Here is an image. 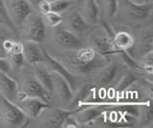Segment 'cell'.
<instances>
[{
	"instance_id": "603a6c76",
	"label": "cell",
	"mask_w": 153,
	"mask_h": 128,
	"mask_svg": "<svg viewBox=\"0 0 153 128\" xmlns=\"http://www.w3.org/2000/svg\"><path fill=\"white\" fill-rule=\"evenodd\" d=\"M138 80V77L134 73H126L123 75L122 79L120 80L117 85V92H123L126 88H128L130 85H132L134 82Z\"/></svg>"
},
{
	"instance_id": "ba28073f",
	"label": "cell",
	"mask_w": 153,
	"mask_h": 128,
	"mask_svg": "<svg viewBox=\"0 0 153 128\" xmlns=\"http://www.w3.org/2000/svg\"><path fill=\"white\" fill-rule=\"evenodd\" d=\"M123 5L126 9L127 16L132 21L143 22L149 19L152 13V3L138 5L134 4L128 0H123Z\"/></svg>"
},
{
	"instance_id": "8fae6325",
	"label": "cell",
	"mask_w": 153,
	"mask_h": 128,
	"mask_svg": "<svg viewBox=\"0 0 153 128\" xmlns=\"http://www.w3.org/2000/svg\"><path fill=\"white\" fill-rule=\"evenodd\" d=\"M55 40L59 45L69 50H76L82 46V42L71 31L56 26L55 32Z\"/></svg>"
},
{
	"instance_id": "74e56055",
	"label": "cell",
	"mask_w": 153,
	"mask_h": 128,
	"mask_svg": "<svg viewBox=\"0 0 153 128\" xmlns=\"http://www.w3.org/2000/svg\"><path fill=\"white\" fill-rule=\"evenodd\" d=\"M49 1H51V0H49Z\"/></svg>"
},
{
	"instance_id": "2e32d148",
	"label": "cell",
	"mask_w": 153,
	"mask_h": 128,
	"mask_svg": "<svg viewBox=\"0 0 153 128\" xmlns=\"http://www.w3.org/2000/svg\"><path fill=\"white\" fill-rule=\"evenodd\" d=\"M33 74L35 78L40 82V84L46 90L53 94L54 92V83H53L52 73L48 71V68L42 62L33 64Z\"/></svg>"
},
{
	"instance_id": "4316f807",
	"label": "cell",
	"mask_w": 153,
	"mask_h": 128,
	"mask_svg": "<svg viewBox=\"0 0 153 128\" xmlns=\"http://www.w3.org/2000/svg\"><path fill=\"white\" fill-rule=\"evenodd\" d=\"M0 16H1L3 21L9 26L10 29H12L13 31L16 29V28L14 27V25L13 24L11 18L9 16V13L6 8V1H5V0H0Z\"/></svg>"
},
{
	"instance_id": "8d00e7d4",
	"label": "cell",
	"mask_w": 153,
	"mask_h": 128,
	"mask_svg": "<svg viewBox=\"0 0 153 128\" xmlns=\"http://www.w3.org/2000/svg\"><path fill=\"white\" fill-rule=\"evenodd\" d=\"M3 22H4V21H3V19L1 18V16H0V26H1V24H2Z\"/></svg>"
},
{
	"instance_id": "3957f363",
	"label": "cell",
	"mask_w": 153,
	"mask_h": 128,
	"mask_svg": "<svg viewBox=\"0 0 153 128\" xmlns=\"http://www.w3.org/2000/svg\"><path fill=\"white\" fill-rule=\"evenodd\" d=\"M26 97L40 98L47 103H51L53 99L52 93L43 87L40 84V82L35 77H29L24 80L22 90L21 91L18 90L17 92L16 99L17 101H20V99Z\"/></svg>"
},
{
	"instance_id": "277c9868",
	"label": "cell",
	"mask_w": 153,
	"mask_h": 128,
	"mask_svg": "<svg viewBox=\"0 0 153 128\" xmlns=\"http://www.w3.org/2000/svg\"><path fill=\"white\" fill-rule=\"evenodd\" d=\"M24 37L27 41L41 43L44 40L46 34V26L42 18L33 13L24 21Z\"/></svg>"
},
{
	"instance_id": "83f0119b",
	"label": "cell",
	"mask_w": 153,
	"mask_h": 128,
	"mask_svg": "<svg viewBox=\"0 0 153 128\" xmlns=\"http://www.w3.org/2000/svg\"><path fill=\"white\" fill-rule=\"evenodd\" d=\"M45 17H46V20L48 22V24L51 25L52 27H56L59 26L60 23L63 21V17L60 16V13H57L55 12H48L45 13Z\"/></svg>"
},
{
	"instance_id": "5bb4252c",
	"label": "cell",
	"mask_w": 153,
	"mask_h": 128,
	"mask_svg": "<svg viewBox=\"0 0 153 128\" xmlns=\"http://www.w3.org/2000/svg\"><path fill=\"white\" fill-rule=\"evenodd\" d=\"M22 54L28 63L36 64L43 63V49L40 48L39 43L33 41H26L22 44Z\"/></svg>"
},
{
	"instance_id": "30bf717a",
	"label": "cell",
	"mask_w": 153,
	"mask_h": 128,
	"mask_svg": "<svg viewBox=\"0 0 153 128\" xmlns=\"http://www.w3.org/2000/svg\"><path fill=\"white\" fill-rule=\"evenodd\" d=\"M29 118H37L44 109L50 107V103L43 101L42 99L33 97H26L16 103Z\"/></svg>"
},
{
	"instance_id": "ffe728a7",
	"label": "cell",
	"mask_w": 153,
	"mask_h": 128,
	"mask_svg": "<svg viewBox=\"0 0 153 128\" xmlns=\"http://www.w3.org/2000/svg\"><path fill=\"white\" fill-rule=\"evenodd\" d=\"M7 59L11 66H13L16 69H20L22 67L25 60L22 54V43L16 41L13 42V45L7 54Z\"/></svg>"
},
{
	"instance_id": "f1b7e54d",
	"label": "cell",
	"mask_w": 153,
	"mask_h": 128,
	"mask_svg": "<svg viewBox=\"0 0 153 128\" xmlns=\"http://www.w3.org/2000/svg\"><path fill=\"white\" fill-rule=\"evenodd\" d=\"M152 40H153V37H152L151 33H149L147 36H145L143 37V39H142V49H143V55L149 54V53H152V47H153Z\"/></svg>"
},
{
	"instance_id": "1f68e13d",
	"label": "cell",
	"mask_w": 153,
	"mask_h": 128,
	"mask_svg": "<svg viewBox=\"0 0 153 128\" xmlns=\"http://www.w3.org/2000/svg\"><path fill=\"white\" fill-rule=\"evenodd\" d=\"M11 69H12V66L10 64L9 60L7 58H0V71L9 74L11 72Z\"/></svg>"
},
{
	"instance_id": "44dd1931",
	"label": "cell",
	"mask_w": 153,
	"mask_h": 128,
	"mask_svg": "<svg viewBox=\"0 0 153 128\" xmlns=\"http://www.w3.org/2000/svg\"><path fill=\"white\" fill-rule=\"evenodd\" d=\"M113 42L117 50L120 51H128L131 49L134 44V37L127 32L121 31L118 32L113 36Z\"/></svg>"
},
{
	"instance_id": "7c38bea8",
	"label": "cell",
	"mask_w": 153,
	"mask_h": 128,
	"mask_svg": "<svg viewBox=\"0 0 153 128\" xmlns=\"http://www.w3.org/2000/svg\"><path fill=\"white\" fill-rule=\"evenodd\" d=\"M52 77L53 83H54V91H56V94L59 95L62 102L68 105V103L72 99V97H73V90L70 87L67 80L64 78H62L61 75L52 72Z\"/></svg>"
},
{
	"instance_id": "e0dca14e",
	"label": "cell",
	"mask_w": 153,
	"mask_h": 128,
	"mask_svg": "<svg viewBox=\"0 0 153 128\" xmlns=\"http://www.w3.org/2000/svg\"><path fill=\"white\" fill-rule=\"evenodd\" d=\"M82 13H80L84 19L91 25H97L100 22V10L97 3V0H84V2L81 4Z\"/></svg>"
},
{
	"instance_id": "7402d4cb",
	"label": "cell",
	"mask_w": 153,
	"mask_h": 128,
	"mask_svg": "<svg viewBox=\"0 0 153 128\" xmlns=\"http://www.w3.org/2000/svg\"><path fill=\"white\" fill-rule=\"evenodd\" d=\"M142 112L139 111L138 118H140V122L143 126H147L148 124H151L153 121V115H152V109H151V101H148L145 104Z\"/></svg>"
},
{
	"instance_id": "ac0fdd59",
	"label": "cell",
	"mask_w": 153,
	"mask_h": 128,
	"mask_svg": "<svg viewBox=\"0 0 153 128\" xmlns=\"http://www.w3.org/2000/svg\"><path fill=\"white\" fill-rule=\"evenodd\" d=\"M118 72L117 66L114 63H107L106 65L100 69L97 73H96V82L98 85H102L105 86L111 83L114 78H116V75Z\"/></svg>"
},
{
	"instance_id": "d590c367",
	"label": "cell",
	"mask_w": 153,
	"mask_h": 128,
	"mask_svg": "<svg viewBox=\"0 0 153 128\" xmlns=\"http://www.w3.org/2000/svg\"><path fill=\"white\" fill-rule=\"evenodd\" d=\"M74 1L76 3V4H78V5H81V4H82L83 2H84V0H74Z\"/></svg>"
},
{
	"instance_id": "d6a6232c",
	"label": "cell",
	"mask_w": 153,
	"mask_h": 128,
	"mask_svg": "<svg viewBox=\"0 0 153 128\" xmlns=\"http://www.w3.org/2000/svg\"><path fill=\"white\" fill-rule=\"evenodd\" d=\"M51 8H50V1L49 0H44L42 1V3L39 5V8H38V12L42 13L43 15H45L46 13L50 12Z\"/></svg>"
},
{
	"instance_id": "7a4b0ae2",
	"label": "cell",
	"mask_w": 153,
	"mask_h": 128,
	"mask_svg": "<svg viewBox=\"0 0 153 128\" xmlns=\"http://www.w3.org/2000/svg\"><path fill=\"white\" fill-rule=\"evenodd\" d=\"M0 118L8 127L26 126L29 117L13 101L0 94Z\"/></svg>"
},
{
	"instance_id": "836d02e7",
	"label": "cell",
	"mask_w": 153,
	"mask_h": 128,
	"mask_svg": "<svg viewBox=\"0 0 153 128\" xmlns=\"http://www.w3.org/2000/svg\"><path fill=\"white\" fill-rule=\"evenodd\" d=\"M28 3L30 4L31 7L33 8V10H36L38 11V8H39V5L42 3V1L44 0H27Z\"/></svg>"
},
{
	"instance_id": "9c48e42d",
	"label": "cell",
	"mask_w": 153,
	"mask_h": 128,
	"mask_svg": "<svg viewBox=\"0 0 153 128\" xmlns=\"http://www.w3.org/2000/svg\"><path fill=\"white\" fill-rule=\"evenodd\" d=\"M91 44H92V48L97 53L105 56L117 55L119 53V51L114 45L113 37L107 35L104 31L103 34H97L91 37Z\"/></svg>"
},
{
	"instance_id": "484cf974",
	"label": "cell",
	"mask_w": 153,
	"mask_h": 128,
	"mask_svg": "<svg viewBox=\"0 0 153 128\" xmlns=\"http://www.w3.org/2000/svg\"><path fill=\"white\" fill-rule=\"evenodd\" d=\"M104 9L108 17H114L119 10V0H105Z\"/></svg>"
},
{
	"instance_id": "d4e9b609",
	"label": "cell",
	"mask_w": 153,
	"mask_h": 128,
	"mask_svg": "<svg viewBox=\"0 0 153 128\" xmlns=\"http://www.w3.org/2000/svg\"><path fill=\"white\" fill-rule=\"evenodd\" d=\"M152 53H149L147 55H145L143 58L140 62H138V69H141L145 71L147 74H152Z\"/></svg>"
},
{
	"instance_id": "5b68a950",
	"label": "cell",
	"mask_w": 153,
	"mask_h": 128,
	"mask_svg": "<svg viewBox=\"0 0 153 128\" xmlns=\"http://www.w3.org/2000/svg\"><path fill=\"white\" fill-rule=\"evenodd\" d=\"M6 8L14 27L21 26L33 13V8L27 0H5Z\"/></svg>"
},
{
	"instance_id": "4dcf8cb0",
	"label": "cell",
	"mask_w": 153,
	"mask_h": 128,
	"mask_svg": "<svg viewBox=\"0 0 153 128\" xmlns=\"http://www.w3.org/2000/svg\"><path fill=\"white\" fill-rule=\"evenodd\" d=\"M8 38H7L6 35H5L3 32L0 31V58H7V53L4 48L5 41Z\"/></svg>"
},
{
	"instance_id": "f546056e",
	"label": "cell",
	"mask_w": 153,
	"mask_h": 128,
	"mask_svg": "<svg viewBox=\"0 0 153 128\" xmlns=\"http://www.w3.org/2000/svg\"><path fill=\"white\" fill-rule=\"evenodd\" d=\"M61 127H74V128H76V127H80V124L78 122V121L76 120V118L72 116V114H70V115L65 118V121H64L63 124H62Z\"/></svg>"
},
{
	"instance_id": "6da1fadb",
	"label": "cell",
	"mask_w": 153,
	"mask_h": 128,
	"mask_svg": "<svg viewBox=\"0 0 153 128\" xmlns=\"http://www.w3.org/2000/svg\"><path fill=\"white\" fill-rule=\"evenodd\" d=\"M61 55V58H56L76 75L96 74L109 62L106 56L97 53L92 47H80L76 51L68 52Z\"/></svg>"
},
{
	"instance_id": "52a82bcc",
	"label": "cell",
	"mask_w": 153,
	"mask_h": 128,
	"mask_svg": "<svg viewBox=\"0 0 153 128\" xmlns=\"http://www.w3.org/2000/svg\"><path fill=\"white\" fill-rule=\"evenodd\" d=\"M73 112L66 109H60L56 107H48L44 109L40 115H42V123L46 127L57 128L61 127L65 118Z\"/></svg>"
},
{
	"instance_id": "8992f818",
	"label": "cell",
	"mask_w": 153,
	"mask_h": 128,
	"mask_svg": "<svg viewBox=\"0 0 153 128\" xmlns=\"http://www.w3.org/2000/svg\"><path fill=\"white\" fill-rule=\"evenodd\" d=\"M43 63H45L46 67L50 69L52 72L64 78L67 80V82L69 83L73 92L76 91V86L78 85V80H76L78 78L76 75L71 73L59 59H57L55 56H52L48 52L43 50Z\"/></svg>"
},
{
	"instance_id": "d6986e66",
	"label": "cell",
	"mask_w": 153,
	"mask_h": 128,
	"mask_svg": "<svg viewBox=\"0 0 153 128\" xmlns=\"http://www.w3.org/2000/svg\"><path fill=\"white\" fill-rule=\"evenodd\" d=\"M66 24L72 31L82 33L90 28V24L84 19L82 15L78 11H72L66 18Z\"/></svg>"
},
{
	"instance_id": "e575fe53",
	"label": "cell",
	"mask_w": 153,
	"mask_h": 128,
	"mask_svg": "<svg viewBox=\"0 0 153 128\" xmlns=\"http://www.w3.org/2000/svg\"><path fill=\"white\" fill-rule=\"evenodd\" d=\"M134 4H138V5H143V4H147V3H152L153 0H128Z\"/></svg>"
},
{
	"instance_id": "cb8c5ba5",
	"label": "cell",
	"mask_w": 153,
	"mask_h": 128,
	"mask_svg": "<svg viewBox=\"0 0 153 128\" xmlns=\"http://www.w3.org/2000/svg\"><path fill=\"white\" fill-rule=\"evenodd\" d=\"M71 0H51L50 1V8L52 12L57 13H61L65 12L72 5Z\"/></svg>"
},
{
	"instance_id": "4fadbf2b",
	"label": "cell",
	"mask_w": 153,
	"mask_h": 128,
	"mask_svg": "<svg viewBox=\"0 0 153 128\" xmlns=\"http://www.w3.org/2000/svg\"><path fill=\"white\" fill-rule=\"evenodd\" d=\"M19 90V84L16 79L9 75V74L0 71V94L13 101L16 98Z\"/></svg>"
},
{
	"instance_id": "9a60e30c",
	"label": "cell",
	"mask_w": 153,
	"mask_h": 128,
	"mask_svg": "<svg viewBox=\"0 0 153 128\" xmlns=\"http://www.w3.org/2000/svg\"><path fill=\"white\" fill-rule=\"evenodd\" d=\"M85 109L80 108L78 111H76V120L81 125H87V124H93V121L100 115H102L103 112L100 110V106L98 105H90L85 106Z\"/></svg>"
}]
</instances>
